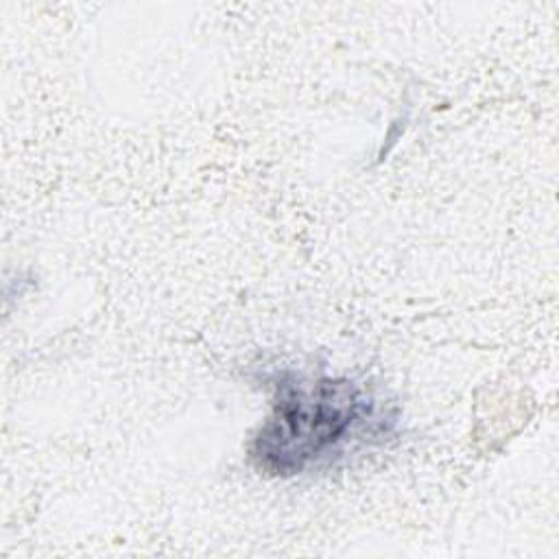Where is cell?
I'll list each match as a JSON object with an SVG mask.
<instances>
[{
  "mask_svg": "<svg viewBox=\"0 0 559 559\" xmlns=\"http://www.w3.org/2000/svg\"><path fill=\"white\" fill-rule=\"evenodd\" d=\"M386 421L378 400L349 378L282 373L273 382L271 411L249 443V459L266 476L290 478L386 430Z\"/></svg>",
  "mask_w": 559,
  "mask_h": 559,
  "instance_id": "6da1fadb",
  "label": "cell"
}]
</instances>
